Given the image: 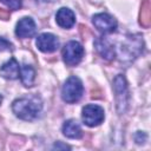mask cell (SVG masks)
Returning <instances> with one entry per match:
<instances>
[{
	"label": "cell",
	"instance_id": "6da1fadb",
	"mask_svg": "<svg viewBox=\"0 0 151 151\" xmlns=\"http://www.w3.org/2000/svg\"><path fill=\"white\" fill-rule=\"evenodd\" d=\"M12 110L22 120H34L41 111V103L38 98H20L13 101Z\"/></svg>",
	"mask_w": 151,
	"mask_h": 151
},
{
	"label": "cell",
	"instance_id": "7a4b0ae2",
	"mask_svg": "<svg viewBox=\"0 0 151 151\" xmlns=\"http://www.w3.org/2000/svg\"><path fill=\"white\" fill-rule=\"evenodd\" d=\"M83 92H84V86H83L81 80L76 76H72L65 81L63 86L61 98L64 101L72 104V103L78 101L81 98Z\"/></svg>",
	"mask_w": 151,
	"mask_h": 151
},
{
	"label": "cell",
	"instance_id": "3957f363",
	"mask_svg": "<svg viewBox=\"0 0 151 151\" xmlns=\"http://www.w3.org/2000/svg\"><path fill=\"white\" fill-rule=\"evenodd\" d=\"M143 46H144V42L139 34L126 37V39L122 42V48H120L122 59L131 60L137 58L142 53Z\"/></svg>",
	"mask_w": 151,
	"mask_h": 151
},
{
	"label": "cell",
	"instance_id": "277c9868",
	"mask_svg": "<svg viewBox=\"0 0 151 151\" xmlns=\"http://www.w3.org/2000/svg\"><path fill=\"white\" fill-rule=\"evenodd\" d=\"M113 90H114V94H116L117 109H118V112L122 114L126 111L127 99H129L127 84H126L125 77L123 74H118L113 79Z\"/></svg>",
	"mask_w": 151,
	"mask_h": 151
},
{
	"label": "cell",
	"instance_id": "5b68a950",
	"mask_svg": "<svg viewBox=\"0 0 151 151\" xmlns=\"http://www.w3.org/2000/svg\"><path fill=\"white\" fill-rule=\"evenodd\" d=\"M84 57V48L78 41H68L63 48V59L66 65L76 66Z\"/></svg>",
	"mask_w": 151,
	"mask_h": 151
},
{
	"label": "cell",
	"instance_id": "8992f818",
	"mask_svg": "<svg viewBox=\"0 0 151 151\" xmlns=\"http://www.w3.org/2000/svg\"><path fill=\"white\" fill-rule=\"evenodd\" d=\"M81 117H83V122L85 123V125H87L90 127L97 126V125L101 124L105 118L104 109L96 104H88L83 109Z\"/></svg>",
	"mask_w": 151,
	"mask_h": 151
},
{
	"label": "cell",
	"instance_id": "52a82bcc",
	"mask_svg": "<svg viewBox=\"0 0 151 151\" xmlns=\"http://www.w3.org/2000/svg\"><path fill=\"white\" fill-rule=\"evenodd\" d=\"M92 22L94 27L101 33H113L117 29V21L107 13H98L93 15Z\"/></svg>",
	"mask_w": 151,
	"mask_h": 151
},
{
	"label": "cell",
	"instance_id": "ba28073f",
	"mask_svg": "<svg viewBox=\"0 0 151 151\" xmlns=\"http://www.w3.org/2000/svg\"><path fill=\"white\" fill-rule=\"evenodd\" d=\"M35 45L41 52L52 53V52L57 51V48L59 47V40L52 33H42V34L38 35Z\"/></svg>",
	"mask_w": 151,
	"mask_h": 151
},
{
	"label": "cell",
	"instance_id": "9c48e42d",
	"mask_svg": "<svg viewBox=\"0 0 151 151\" xmlns=\"http://www.w3.org/2000/svg\"><path fill=\"white\" fill-rule=\"evenodd\" d=\"M35 33V22L32 18L25 17L21 18L15 27V34L19 38H31Z\"/></svg>",
	"mask_w": 151,
	"mask_h": 151
},
{
	"label": "cell",
	"instance_id": "30bf717a",
	"mask_svg": "<svg viewBox=\"0 0 151 151\" xmlns=\"http://www.w3.org/2000/svg\"><path fill=\"white\" fill-rule=\"evenodd\" d=\"M94 46H96V50L98 51V53L107 59V60H112L114 59L116 57V50L113 47V45L104 37H99L94 40Z\"/></svg>",
	"mask_w": 151,
	"mask_h": 151
},
{
	"label": "cell",
	"instance_id": "8fae6325",
	"mask_svg": "<svg viewBox=\"0 0 151 151\" xmlns=\"http://www.w3.org/2000/svg\"><path fill=\"white\" fill-rule=\"evenodd\" d=\"M55 21L63 28H71L76 22V15L70 8L61 7L55 14Z\"/></svg>",
	"mask_w": 151,
	"mask_h": 151
},
{
	"label": "cell",
	"instance_id": "7c38bea8",
	"mask_svg": "<svg viewBox=\"0 0 151 151\" xmlns=\"http://www.w3.org/2000/svg\"><path fill=\"white\" fill-rule=\"evenodd\" d=\"M0 73L6 79L13 80V79L19 78V76H20V66H19V63L14 58H11L8 61H6L1 66Z\"/></svg>",
	"mask_w": 151,
	"mask_h": 151
},
{
	"label": "cell",
	"instance_id": "4fadbf2b",
	"mask_svg": "<svg viewBox=\"0 0 151 151\" xmlns=\"http://www.w3.org/2000/svg\"><path fill=\"white\" fill-rule=\"evenodd\" d=\"M63 133L67 138H72V139H79L83 136V131H81L80 125L76 120H73V119L66 120L64 123V125H63Z\"/></svg>",
	"mask_w": 151,
	"mask_h": 151
},
{
	"label": "cell",
	"instance_id": "5bb4252c",
	"mask_svg": "<svg viewBox=\"0 0 151 151\" xmlns=\"http://www.w3.org/2000/svg\"><path fill=\"white\" fill-rule=\"evenodd\" d=\"M20 79L24 86L26 87H31L34 83V78H35V72L33 70L32 66L29 65H22L20 67Z\"/></svg>",
	"mask_w": 151,
	"mask_h": 151
},
{
	"label": "cell",
	"instance_id": "9a60e30c",
	"mask_svg": "<svg viewBox=\"0 0 151 151\" xmlns=\"http://www.w3.org/2000/svg\"><path fill=\"white\" fill-rule=\"evenodd\" d=\"M140 25L144 27H149L151 22V15H150V2L149 0H145L142 4V11H140Z\"/></svg>",
	"mask_w": 151,
	"mask_h": 151
},
{
	"label": "cell",
	"instance_id": "2e32d148",
	"mask_svg": "<svg viewBox=\"0 0 151 151\" xmlns=\"http://www.w3.org/2000/svg\"><path fill=\"white\" fill-rule=\"evenodd\" d=\"M2 4H5L11 9H19L22 5V0H0Z\"/></svg>",
	"mask_w": 151,
	"mask_h": 151
},
{
	"label": "cell",
	"instance_id": "e0dca14e",
	"mask_svg": "<svg viewBox=\"0 0 151 151\" xmlns=\"http://www.w3.org/2000/svg\"><path fill=\"white\" fill-rule=\"evenodd\" d=\"M11 47H12V45H11L9 41H7V40L4 39V38H0V52L11 50Z\"/></svg>",
	"mask_w": 151,
	"mask_h": 151
},
{
	"label": "cell",
	"instance_id": "ac0fdd59",
	"mask_svg": "<svg viewBox=\"0 0 151 151\" xmlns=\"http://www.w3.org/2000/svg\"><path fill=\"white\" fill-rule=\"evenodd\" d=\"M136 142L138 143V144H142V143H144L145 142V139H146V134L144 133V132H140V131H138L137 133H136Z\"/></svg>",
	"mask_w": 151,
	"mask_h": 151
},
{
	"label": "cell",
	"instance_id": "d6986e66",
	"mask_svg": "<svg viewBox=\"0 0 151 151\" xmlns=\"http://www.w3.org/2000/svg\"><path fill=\"white\" fill-rule=\"evenodd\" d=\"M8 12L7 11H5V9H2V8H0V19H4V20H6L7 18H8Z\"/></svg>",
	"mask_w": 151,
	"mask_h": 151
},
{
	"label": "cell",
	"instance_id": "ffe728a7",
	"mask_svg": "<svg viewBox=\"0 0 151 151\" xmlns=\"http://www.w3.org/2000/svg\"><path fill=\"white\" fill-rule=\"evenodd\" d=\"M53 147H54V149H70V146H67V145H63V144H61L60 142L55 143Z\"/></svg>",
	"mask_w": 151,
	"mask_h": 151
},
{
	"label": "cell",
	"instance_id": "44dd1931",
	"mask_svg": "<svg viewBox=\"0 0 151 151\" xmlns=\"http://www.w3.org/2000/svg\"><path fill=\"white\" fill-rule=\"evenodd\" d=\"M35 1H38V2H52L54 0H35Z\"/></svg>",
	"mask_w": 151,
	"mask_h": 151
},
{
	"label": "cell",
	"instance_id": "7402d4cb",
	"mask_svg": "<svg viewBox=\"0 0 151 151\" xmlns=\"http://www.w3.org/2000/svg\"><path fill=\"white\" fill-rule=\"evenodd\" d=\"M1 100H2V97H1V96H0V103H1Z\"/></svg>",
	"mask_w": 151,
	"mask_h": 151
}]
</instances>
